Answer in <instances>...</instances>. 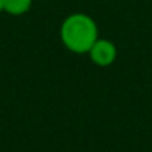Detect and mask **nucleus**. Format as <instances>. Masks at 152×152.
<instances>
[{
    "instance_id": "1",
    "label": "nucleus",
    "mask_w": 152,
    "mask_h": 152,
    "mask_svg": "<svg viewBox=\"0 0 152 152\" xmlns=\"http://www.w3.org/2000/svg\"><path fill=\"white\" fill-rule=\"evenodd\" d=\"M59 36L66 49L74 54H88L90 48L98 39V26L87 13H70L59 30Z\"/></svg>"
},
{
    "instance_id": "2",
    "label": "nucleus",
    "mask_w": 152,
    "mask_h": 152,
    "mask_svg": "<svg viewBox=\"0 0 152 152\" xmlns=\"http://www.w3.org/2000/svg\"><path fill=\"white\" fill-rule=\"evenodd\" d=\"M88 56H90V61H92L95 66L108 67L116 61L118 51H116V46L110 39H102V38H98V39L95 41V44L90 48Z\"/></svg>"
},
{
    "instance_id": "3",
    "label": "nucleus",
    "mask_w": 152,
    "mask_h": 152,
    "mask_svg": "<svg viewBox=\"0 0 152 152\" xmlns=\"http://www.w3.org/2000/svg\"><path fill=\"white\" fill-rule=\"evenodd\" d=\"M33 0H2V10L12 17H21L28 13Z\"/></svg>"
},
{
    "instance_id": "4",
    "label": "nucleus",
    "mask_w": 152,
    "mask_h": 152,
    "mask_svg": "<svg viewBox=\"0 0 152 152\" xmlns=\"http://www.w3.org/2000/svg\"><path fill=\"white\" fill-rule=\"evenodd\" d=\"M2 12L4 10H2V0H0V13H2Z\"/></svg>"
}]
</instances>
